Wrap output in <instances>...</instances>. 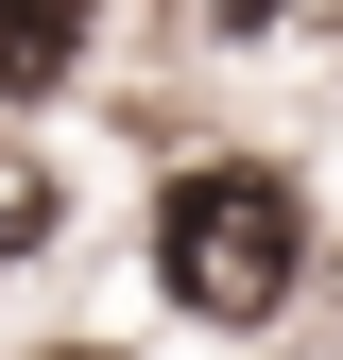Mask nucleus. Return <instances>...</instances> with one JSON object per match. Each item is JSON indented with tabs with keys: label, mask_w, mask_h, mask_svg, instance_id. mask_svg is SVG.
<instances>
[{
	"label": "nucleus",
	"mask_w": 343,
	"mask_h": 360,
	"mask_svg": "<svg viewBox=\"0 0 343 360\" xmlns=\"http://www.w3.org/2000/svg\"><path fill=\"white\" fill-rule=\"evenodd\" d=\"M52 172H34V155H0V275H34V257H52Z\"/></svg>",
	"instance_id": "obj_3"
},
{
	"label": "nucleus",
	"mask_w": 343,
	"mask_h": 360,
	"mask_svg": "<svg viewBox=\"0 0 343 360\" xmlns=\"http://www.w3.org/2000/svg\"><path fill=\"white\" fill-rule=\"evenodd\" d=\"M34 360H120V343H34Z\"/></svg>",
	"instance_id": "obj_4"
},
{
	"label": "nucleus",
	"mask_w": 343,
	"mask_h": 360,
	"mask_svg": "<svg viewBox=\"0 0 343 360\" xmlns=\"http://www.w3.org/2000/svg\"><path fill=\"white\" fill-rule=\"evenodd\" d=\"M155 292L189 326H275L309 292V189L275 155H189L155 189Z\"/></svg>",
	"instance_id": "obj_1"
},
{
	"label": "nucleus",
	"mask_w": 343,
	"mask_h": 360,
	"mask_svg": "<svg viewBox=\"0 0 343 360\" xmlns=\"http://www.w3.org/2000/svg\"><path fill=\"white\" fill-rule=\"evenodd\" d=\"M103 52V0H0V103H52Z\"/></svg>",
	"instance_id": "obj_2"
}]
</instances>
